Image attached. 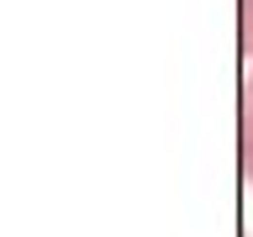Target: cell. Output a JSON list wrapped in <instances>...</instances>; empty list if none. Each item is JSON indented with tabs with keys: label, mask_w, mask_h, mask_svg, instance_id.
<instances>
[{
	"label": "cell",
	"mask_w": 253,
	"mask_h": 237,
	"mask_svg": "<svg viewBox=\"0 0 253 237\" xmlns=\"http://www.w3.org/2000/svg\"><path fill=\"white\" fill-rule=\"evenodd\" d=\"M237 47L253 63V0H237Z\"/></svg>",
	"instance_id": "cell-1"
},
{
	"label": "cell",
	"mask_w": 253,
	"mask_h": 237,
	"mask_svg": "<svg viewBox=\"0 0 253 237\" xmlns=\"http://www.w3.org/2000/svg\"><path fill=\"white\" fill-rule=\"evenodd\" d=\"M243 185L253 190V111H243Z\"/></svg>",
	"instance_id": "cell-2"
},
{
	"label": "cell",
	"mask_w": 253,
	"mask_h": 237,
	"mask_svg": "<svg viewBox=\"0 0 253 237\" xmlns=\"http://www.w3.org/2000/svg\"><path fill=\"white\" fill-rule=\"evenodd\" d=\"M243 95H248V111H253V63H248V90H243Z\"/></svg>",
	"instance_id": "cell-3"
}]
</instances>
